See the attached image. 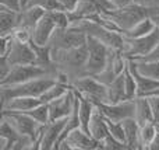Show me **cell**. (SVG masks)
I'll return each instance as SVG.
<instances>
[{
	"label": "cell",
	"mask_w": 159,
	"mask_h": 150,
	"mask_svg": "<svg viewBox=\"0 0 159 150\" xmlns=\"http://www.w3.org/2000/svg\"><path fill=\"white\" fill-rule=\"evenodd\" d=\"M88 58L87 44L70 49H52V60L59 72H63L69 76L70 86L74 80L81 76H85V63Z\"/></svg>",
	"instance_id": "cell-1"
},
{
	"label": "cell",
	"mask_w": 159,
	"mask_h": 150,
	"mask_svg": "<svg viewBox=\"0 0 159 150\" xmlns=\"http://www.w3.org/2000/svg\"><path fill=\"white\" fill-rule=\"evenodd\" d=\"M157 13H159V8L144 7V6L135 4L131 2L126 6H120V7H115L112 10L103 11L102 14L109 20H112V22L121 32H126L130 28L134 27L135 24H138L141 20L151 17Z\"/></svg>",
	"instance_id": "cell-2"
},
{
	"label": "cell",
	"mask_w": 159,
	"mask_h": 150,
	"mask_svg": "<svg viewBox=\"0 0 159 150\" xmlns=\"http://www.w3.org/2000/svg\"><path fill=\"white\" fill-rule=\"evenodd\" d=\"M70 27L87 34L88 36H92V38L103 42L110 49L123 51V44H124L123 34L119 32V31H113V30H110V28L105 27L103 24L96 21L95 18L78 20V21L73 22Z\"/></svg>",
	"instance_id": "cell-3"
},
{
	"label": "cell",
	"mask_w": 159,
	"mask_h": 150,
	"mask_svg": "<svg viewBox=\"0 0 159 150\" xmlns=\"http://www.w3.org/2000/svg\"><path fill=\"white\" fill-rule=\"evenodd\" d=\"M56 83V77L52 76H45V77H38L34 80L25 81L16 86H0V98L2 104L10 100L11 97L17 95H27V97H41L52 84Z\"/></svg>",
	"instance_id": "cell-4"
},
{
	"label": "cell",
	"mask_w": 159,
	"mask_h": 150,
	"mask_svg": "<svg viewBox=\"0 0 159 150\" xmlns=\"http://www.w3.org/2000/svg\"><path fill=\"white\" fill-rule=\"evenodd\" d=\"M2 117L6 118L14 128L18 131L20 135L24 136H30L35 142V150L39 149L41 145V136L43 126L39 122H36L32 117L27 114V112H17V111H2Z\"/></svg>",
	"instance_id": "cell-5"
},
{
	"label": "cell",
	"mask_w": 159,
	"mask_h": 150,
	"mask_svg": "<svg viewBox=\"0 0 159 150\" xmlns=\"http://www.w3.org/2000/svg\"><path fill=\"white\" fill-rule=\"evenodd\" d=\"M124 44H123V55L127 59H140L148 55L152 49L159 44V28L155 27L152 32L148 35L138 36V38H130V36H124Z\"/></svg>",
	"instance_id": "cell-6"
},
{
	"label": "cell",
	"mask_w": 159,
	"mask_h": 150,
	"mask_svg": "<svg viewBox=\"0 0 159 150\" xmlns=\"http://www.w3.org/2000/svg\"><path fill=\"white\" fill-rule=\"evenodd\" d=\"M57 73H53L50 70L45 69V67L39 66L36 63L30 65H17L13 66L7 76L3 80H0V86H16V84H21L25 81L34 80L38 77H45V76H52L56 77Z\"/></svg>",
	"instance_id": "cell-7"
},
{
	"label": "cell",
	"mask_w": 159,
	"mask_h": 150,
	"mask_svg": "<svg viewBox=\"0 0 159 150\" xmlns=\"http://www.w3.org/2000/svg\"><path fill=\"white\" fill-rule=\"evenodd\" d=\"M87 48H88V58L85 63V76H96L105 69L109 59L110 48L106 46L103 42L98 39L88 36L87 39Z\"/></svg>",
	"instance_id": "cell-8"
},
{
	"label": "cell",
	"mask_w": 159,
	"mask_h": 150,
	"mask_svg": "<svg viewBox=\"0 0 159 150\" xmlns=\"http://www.w3.org/2000/svg\"><path fill=\"white\" fill-rule=\"evenodd\" d=\"M71 89H74L92 103H106L107 87L95 76H81L71 83Z\"/></svg>",
	"instance_id": "cell-9"
},
{
	"label": "cell",
	"mask_w": 159,
	"mask_h": 150,
	"mask_svg": "<svg viewBox=\"0 0 159 150\" xmlns=\"http://www.w3.org/2000/svg\"><path fill=\"white\" fill-rule=\"evenodd\" d=\"M88 35L71 27L67 28H56L53 35L49 39V46L52 49H70V48L81 46L87 44Z\"/></svg>",
	"instance_id": "cell-10"
},
{
	"label": "cell",
	"mask_w": 159,
	"mask_h": 150,
	"mask_svg": "<svg viewBox=\"0 0 159 150\" xmlns=\"http://www.w3.org/2000/svg\"><path fill=\"white\" fill-rule=\"evenodd\" d=\"M57 150H101V142L95 140L88 132L75 128L63 138Z\"/></svg>",
	"instance_id": "cell-11"
},
{
	"label": "cell",
	"mask_w": 159,
	"mask_h": 150,
	"mask_svg": "<svg viewBox=\"0 0 159 150\" xmlns=\"http://www.w3.org/2000/svg\"><path fill=\"white\" fill-rule=\"evenodd\" d=\"M127 63H129V59L123 55L121 51H115L110 49L109 53V59H107V63L105 66V69L102 70L99 75H96L95 77L99 81H102L103 84H109L115 80L117 76H120L121 73L126 70Z\"/></svg>",
	"instance_id": "cell-12"
},
{
	"label": "cell",
	"mask_w": 159,
	"mask_h": 150,
	"mask_svg": "<svg viewBox=\"0 0 159 150\" xmlns=\"http://www.w3.org/2000/svg\"><path fill=\"white\" fill-rule=\"evenodd\" d=\"M99 108L106 119L121 122L123 119L134 117V100H124L121 103L109 104V103H93Z\"/></svg>",
	"instance_id": "cell-13"
},
{
	"label": "cell",
	"mask_w": 159,
	"mask_h": 150,
	"mask_svg": "<svg viewBox=\"0 0 159 150\" xmlns=\"http://www.w3.org/2000/svg\"><path fill=\"white\" fill-rule=\"evenodd\" d=\"M67 119H69V118L49 121V122L43 126L39 149L41 150H55L56 149V145L59 143V140H60L61 135H63V132H64V128H66Z\"/></svg>",
	"instance_id": "cell-14"
},
{
	"label": "cell",
	"mask_w": 159,
	"mask_h": 150,
	"mask_svg": "<svg viewBox=\"0 0 159 150\" xmlns=\"http://www.w3.org/2000/svg\"><path fill=\"white\" fill-rule=\"evenodd\" d=\"M48 105H49L50 121L69 118L70 115H71L73 109H74V105H75V91L73 89H70L63 97L52 101V103H49Z\"/></svg>",
	"instance_id": "cell-15"
},
{
	"label": "cell",
	"mask_w": 159,
	"mask_h": 150,
	"mask_svg": "<svg viewBox=\"0 0 159 150\" xmlns=\"http://www.w3.org/2000/svg\"><path fill=\"white\" fill-rule=\"evenodd\" d=\"M6 58L8 59L11 66L35 63V52H34L32 46H31V42L30 44H22V42L16 41L14 38Z\"/></svg>",
	"instance_id": "cell-16"
},
{
	"label": "cell",
	"mask_w": 159,
	"mask_h": 150,
	"mask_svg": "<svg viewBox=\"0 0 159 150\" xmlns=\"http://www.w3.org/2000/svg\"><path fill=\"white\" fill-rule=\"evenodd\" d=\"M56 28H57V25H56V21L53 20L50 11H46V13L42 16V18L36 22L35 27H34L32 42H35V44H38V45H48L50 36L53 35Z\"/></svg>",
	"instance_id": "cell-17"
},
{
	"label": "cell",
	"mask_w": 159,
	"mask_h": 150,
	"mask_svg": "<svg viewBox=\"0 0 159 150\" xmlns=\"http://www.w3.org/2000/svg\"><path fill=\"white\" fill-rule=\"evenodd\" d=\"M129 67L135 79V83H137V97L138 95H149L159 89L158 79H152V77H148V76L141 75L131 59H129Z\"/></svg>",
	"instance_id": "cell-18"
},
{
	"label": "cell",
	"mask_w": 159,
	"mask_h": 150,
	"mask_svg": "<svg viewBox=\"0 0 159 150\" xmlns=\"http://www.w3.org/2000/svg\"><path fill=\"white\" fill-rule=\"evenodd\" d=\"M42 101L39 97H27V95H17L11 97L6 103L2 104V111H17V112H27L39 105Z\"/></svg>",
	"instance_id": "cell-19"
},
{
	"label": "cell",
	"mask_w": 159,
	"mask_h": 150,
	"mask_svg": "<svg viewBox=\"0 0 159 150\" xmlns=\"http://www.w3.org/2000/svg\"><path fill=\"white\" fill-rule=\"evenodd\" d=\"M69 13V20H70V25L73 22L78 21V20H85V18H91V17L99 14V8L96 7L93 0H78L77 6L74 7V10L67 11Z\"/></svg>",
	"instance_id": "cell-20"
},
{
	"label": "cell",
	"mask_w": 159,
	"mask_h": 150,
	"mask_svg": "<svg viewBox=\"0 0 159 150\" xmlns=\"http://www.w3.org/2000/svg\"><path fill=\"white\" fill-rule=\"evenodd\" d=\"M121 125L126 135V143L130 150H141L140 145V123L134 117L126 118L121 121Z\"/></svg>",
	"instance_id": "cell-21"
},
{
	"label": "cell",
	"mask_w": 159,
	"mask_h": 150,
	"mask_svg": "<svg viewBox=\"0 0 159 150\" xmlns=\"http://www.w3.org/2000/svg\"><path fill=\"white\" fill-rule=\"evenodd\" d=\"M89 135L98 142H102L105 138L109 135V129H107V121L106 118L102 115L99 108L96 107L95 111L92 114V118L89 121V128H88Z\"/></svg>",
	"instance_id": "cell-22"
},
{
	"label": "cell",
	"mask_w": 159,
	"mask_h": 150,
	"mask_svg": "<svg viewBox=\"0 0 159 150\" xmlns=\"http://www.w3.org/2000/svg\"><path fill=\"white\" fill-rule=\"evenodd\" d=\"M20 13L0 6V36L11 35L13 31L18 27Z\"/></svg>",
	"instance_id": "cell-23"
},
{
	"label": "cell",
	"mask_w": 159,
	"mask_h": 150,
	"mask_svg": "<svg viewBox=\"0 0 159 150\" xmlns=\"http://www.w3.org/2000/svg\"><path fill=\"white\" fill-rule=\"evenodd\" d=\"M134 118L140 125L147 122H154L151 105L147 95H138L134 98Z\"/></svg>",
	"instance_id": "cell-24"
},
{
	"label": "cell",
	"mask_w": 159,
	"mask_h": 150,
	"mask_svg": "<svg viewBox=\"0 0 159 150\" xmlns=\"http://www.w3.org/2000/svg\"><path fill=\"white\" fill-rule=\"evenodd\" d=\"M106 87H107L106 103L116 104V103H121V101L127 100L126 90H124V72L120 76H117L112 83L107 84Z\"/></svg>",
	"instance_id": "cell-25"
},
{
	"label": "cell",
	"mask_w": 159,
	"mask_h": 150,
	"mask_svg": "<svg viewBox=\"0 0 159 150\" xmlns=\"http://www.w3.org/2000/svg\"><path fill=\"white\" fill-rule=\"evenodd\" d=\"M45 13H46V10H43L42 7H36V6L24 8V10L20 11L18 25L20 27H25V28H30V30H34L36 22L42 18V16H43Z\"/></svg>",
	"instance_id": "cell-26"
},
{
	"label": "cell",
	"mask_w": 159,
	"mask_h": 150,
	"mask_svg": "<svg viewBox=\"0 0 159 150\" xmlns=\"http://www.w3.org/2000/svg\"><path fill=\"white\" fill-rule=\"evenodd\" d=\"M70 89H71V86H69V84H66V83H60V81L56 80V83L52 84V86L39 97V100L45 104H49V103H52V101L57 100V98L63 97Z\"/></svg>",
	"instance_id": "cell-27"
},
{
	"label": "cell",
	"mask_w": 159,
	"mask_h": 150,
	"mask_svg": "<svg viewBox=\"0 0 159 150\" xmlns=\"http://www.w3.org/2000/svg\"><path fill=\"white\" fill-rule=\"evenodd\" d=\"M155 30V24L152 22V20L149 17L147 18L141 20L138 24H135L133 28H130L129 31L123 32L124 36H130V38H138V36H144V35H148L149 32Z\"/></svg>",
	"instance_id": "cell-28"
},
{
	"label": "cell",
	"mask_w": 159,
	"mask_h": 150,
	"mask_svg": "<svg viewBox=\"0 0 159 150\" xmlns=\"http://www.w3.org/2000/svg\"><path fill=\"white\" fill-rule=\"evenodd\" d=\"M158 132V126L155 122H147L140 125V145L141 150H148L151 142L154 140Z\"/></svg>",
	"instance_id": "cell-29"
},
{
	"label": "cell",
	"mask_w": 159,
	"mask_h": 150,
	"mask_svg": "<svg viewBox=\"0 0 159 150\" xmlns=\"http://www.w3.org/2000/svg\"><path fill=\"white\" fill-rule=\"evenodd\" d=\"M134 62L137 70L144 76L159 80V60H140V59H131Z\"/></svg>",
	"instance_id": "cell-30"
},
{
	"label": "cell",
	"mask_w": 159,
	"mask_h": 150,
	"mask_svg": "<svg viewBox=\"0 0 159 150\" xmlns=\"http://www.w3.org/2000/svg\"><path fill=\"white\" fill-rule=\"evenodd\" d=\"M42 7L46 11H53V10H64L63 6L59 3V0H22V10L27 7Z\"/></svg>",
	"instance_id": "cell-31"
},
{
	"label": "cell",
	"mask_w": 159,
	"mask_h": 150,
	"mask_svg": "<svg viewBox=\"0 0 159 150\" xmlns=\"http://www.w3.org/2000/svg\"><path fill=\"white\" fill-rule=\"evenodd\" d=\"M27 114L30 117H32L36 122H39L41 125H46L50 121V112H49V105L45 103H41L39 105H36L35 108H32L31 111H27Z\"/></svg>",
	"instance_id": "cell-32"
},
{
	"label": "cell",
	"mask_w": 159,
	"mask_h": 150,
	"mask_svg": "<svg viewBox=\"0 0 159 150\" xmlns=\"http://www.w3.org/2000/svg\"><path fill=\"white\" fill-rule=\"evenodd\" d=\"M124 90H126L127 100H134L137 97V83H135V79L129 67V63L124 70Z\"/></svg>",
	"instance_id": "cell-33"
},
{
	"label": "cell",
	"mask_w": 159,
	"mask_h": 150,
	"mask_svg": "<svg viewBox=\"0 0 159 150\" xmlns=\"http://www.w3.org/2000/svg\"><path fill=\"white\" fill-rule=\"evenodd\" d=\"M0 136H4V138H7V139H10L14 145V142H16L17 139H20L22 135H20L18 131H17L6 118L2 117V122H0Z\"/></svg>",
	"instance_id": "cell-34"
},
{
	"label": "cell",
	"mask_w": 159,
	"mask_h": 150,
	"mask_svg": "<svg viewBox=\"0 0 159 150\" xmlns=\"http://www.w3.org/2000/svg\"><path fill=\"white\" fill-rule=\"evenodd\" d=\"M101 150H129V146L126 143L117 140L109 133L101 142Z\"/></svg>",
	"instance_id": "cell-35"
},
{
	"label": "cell",
	"mask_w": 159,
	"mask_h": 150,
	"mask_svg": "<svg viewBox=\"0 0 159 150\" xmlns=\"http://www.w3.org/2000/svg\"><path fill=\"white\" fill-rule=\"evenodd\" d=\"M106 121H107V129H109V133L112 135L113 138H116L117 140L126 143V135H124V129H123L121 122H115V121H110V119H106Z\"/></svg>",
	"instance_id": "cell-36"
},
{
	"label": "cell",
	"mask_w": 159,
	"mask_h": 150,
	"mask_svg": "<svg viewBox=\"0 0 159 150\" xmlns=\"http://www.w3.org/2000/svg\"><path fill=\"white\" fill-rule=\"evenodd\" d=\"M13 38L18 42H22V44H30L32 41V30L30 28H25V27H17L16 30L13 31Z\"/></svg>",
	"instance_id": "cell-37"
},
{
	"label": "cell",
	"mask_w": 159,
	"mask_h": 150,
	"mask_svg": "<svg viewBox=\"0 0 159 150\" xmlns=\"http://www.w3.org/2000/svg\"><path fill=\"white\" fill-rule=\"evenodd\" d=\"M151 105V111H152V117H154V122L159 123V94H149L147 95Z\"/></svg>",
	"instance_id": "cell-38"
},
{
	"label": "cell",
	"mask_w": 159,
	"mask_h": 150,
	"mask_svg": "<svg viewBox=\"0 0 159 150\" xmlns=\"http://www.w3.org/2000/svg\"><path fill=\"white\" fill-rule=\"evenodd\" d=\"M13 42V35L0 36V56H6Z\"/></svg>",
	"instance_id": "cell-39"
},
{
	"label": "cell",
	"mask_w": 159,
	"mask_h": 150,
	"mask_svg": "<svg viewBox=\"0 0 159 150\" xmlns=\"http://www.w3.org/2000/svg\"><path fill=\"white\" fill-rule=\"evenodd\" d=\"M0 6H4L10 10L20 13L22 10V0H0Z\"/></svg>",
	"instance_id": "cell-40"
},
{
	"label": "cell",
	"mask_w": 159,
	"mask_h": 150,
	"mask_svg": "<svg viewBox=\"0 0 159 150\" xmlns=\"http://www.w3.org/2000/svg\"><path fill=\"white\" fill-rule=\"evenodd\" d=\"M135 4L144 6V7H149V8H159V0H131Z\"/></svg>",
	"instance_id": "cell-41"
},
{
	"label": "cell",
	"mask_w": 159,
	"mask_h": 150,
	"mask_svg": "<svg viewBox=\"0 0 159 150\" xmlns=\"http://www.w3.org/2000/svg\"><path fill=\"white\" fill-rule=\"evenodd\" d=\"M140 60H159V44L148 53V55H145L144 58H140Z\"/></svg>",
	"instance_id": "cell-42"
},
{
	"label": "cell",
	"mask_w": 159,
	"mask_h": 150,
	"mask_svg": "<svg viewBox=\"0 0 159 150\" xmlns=\"http://www.w3.org/2000/svg\"><path fill=\"white\" fill-rule=\"evenodd\" d=\"M59 3L63 6V8L66 11H71V10H74V7L77 6L78 0H59Z\"/></svg>",
	"instance_id": "cell-43"
},
{
	"label": "cell",
	"mask_w": 159,
	"mask_h": 150,
	"mask_svg": "<svg viewBox=\"0 0 159 150\" xmlns=\"http://www.w3.org/2000/svg\"><path fill=\"white\" fill-rule=\"evenodd\" d=\"M148 150H159V129H158L157 135H155L154 140H152V142H151V145H149Z\"/></svg>",
	"instance_id": "cell-44"
},
{
	"label": "cell",
	"mask_w": 159,
	"mask_h": 150,
	"mask_svg": "<svg viewBox=\"0 0 159 150\" xmlns=\"http://www.w3.org/2000/svg\"><path fill=\"white\" fill-rule=\"evenodd\" d=\"M110 2H112L116 7H120V6H126V4H129V3H131V0H110Z\"/></svg>",
	"instance_id": "cell-45"
},
{
	"label": "cell",
	"mask_w": 159,
	"mask_h": 150,
	"mask_svg": "<svg viewBox=\"0 0 159 150\" xmlns=\"http://www.w3.org/2000/svg\"><path fill=\"white\" fill-rule=\"evenodd\" d=\"M149 18L152 20V22L155 24V27H158L159 28V13H157V14H154V16H151Z\"/></svg>",
	"instance_id": "cell-46"
},
{
	"label": "cell",
	"mask_w": 159,
	"mask_h": 150,
	"mask_svg": "<svg viewBox=\"0 0 159 150\" xmlns=\"http://www.w3.org/2000/svg\"><path fill=\"white\" fill-rule=\"evenodd\" d=\"M152 94H159V89L157 90V91H154V93H152Z\"/></svg>",
	"instance_id": "cell-47"
},
{
	"label": "cell",
	"mask_w": 159,
	"mask_h": 150,
	"mask_svg": "<svg viewBox=\"0 0 159 150\" xmlns=\"http://www.w3.org/2000/svg\"><path fill=\"white\" fill-rule=\"evenodd\" d=\"M157 126H158V129H159V123H157Z\"/></svg>",
	"instance_id": "cell-48"
}]
</instances>
